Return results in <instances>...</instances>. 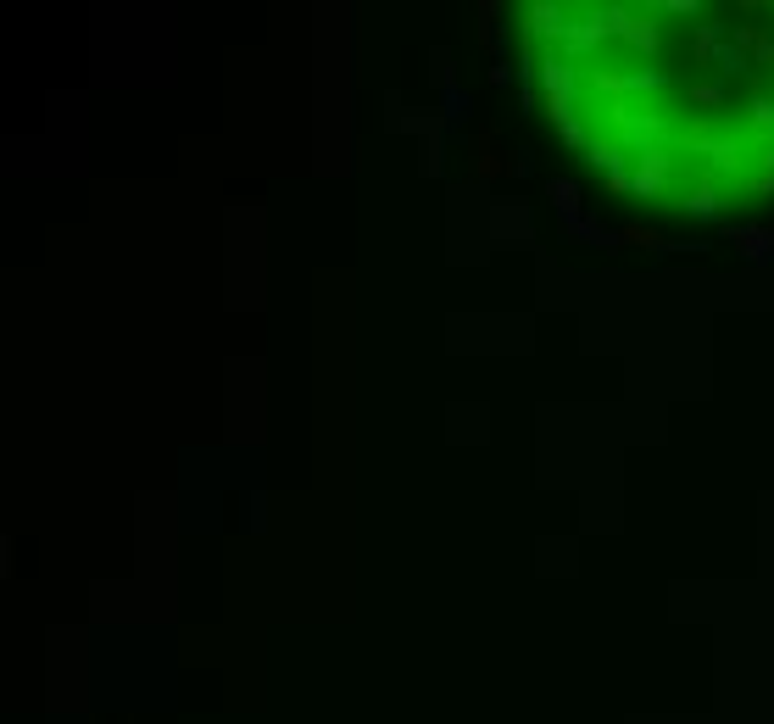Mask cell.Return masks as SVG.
Returning a JSON list of instances; mask_svg holds the SVG:
<instances>
[{"mask_svg": "<svg viewBox=\"0 0 774 724\" xmlns=\"http://www.w3.org/2000/svg\"><path fill=\"white\" fill-rule=\"evenodd\" d=\"M624 45H630V51H641V56H658L663 51V12H635V6H630Z\"/></svg>", "mask_w": 774, "mask_h": 724, "instance_id": "7a4b0ae2", "label": "cell"}, {"mask_svg": "<svg viewBox=\"0 0 774 724\" xmlns=\"http://www.w3.org/2000/svg\"><path fill=\"white\" fill-rule=\"evenodd\" d=\"M747 129L758 134V140H774V95H752V106H747Z\"/></svg>", "mask_w": 774, "mask_h": 724, "instance_id": "277c9868", "label": "cell"}, {"mask_svg": "<svg viewBox=\"0 0 774 724\" xmlns=\"http://www.w3.org/2000/svg\"><path fill=\"white\" fill-rule=\"evenodd\" d=\"M669 179H674V151H652V156H641L630 190L641 195V201H658V195L669 190Z\"/></svg>", "mask_w": 774, "mask_h": 724, "instance_id": "6da1fadb", "label": "cell"}, {"mask_svg": "<svg viewBox=\"0 0 774 724\" xmlns=\"http://www.w3.org/2000/svg\"><path fill=\"white\" fill-rule=\"evenodd\" d=\"M624 240H635V246H663V240H658V234H652V229H630V234H624Z\"/></svg>", "mask_w": 774, "mask_h": 724, "instance_id": "8992f818", "label": "cell"}, {"mask_svg": "<svg viewBox=\"0 0 774 724\" xmlns=\"http://www.w3.org/2000/svg\"><path fill=\"white\" fill-rule=\"evenodd\" d=\"M552 201H557V212H563V223H580L585 212H580V190L568 179H552Z\"/></svg>", "mask_w": 774, "mask_h": 724, "instance_id": "5b68a950", "label": "cell"}, {"mask_svg": "<svg viewBox=\"0 0 774 724\" xmlns=\"http://www.w3.org/2000/svg\"><path fill=\"white\" fill-rule=\"evenodd\" d=\"M680 212H691L697 223H713L724 212V190H719V179H702L697 190H685L680 195Z\"/></svg>", "mask_w": 774, "mask_h": 724, "instance_id": "3957f363", "label": "cell"}]
</instances>
